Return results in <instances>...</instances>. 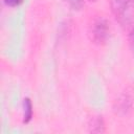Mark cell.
Wrapping results in <instances>:
<instances>
[{"label":"cell","instance_id":"cell-1","mask_svg":"<svg viewBox=\"0 0 134 134\" xmlns=\"http://www.w3.org/2000/svg\"><path fill=\"white\" fill-rule=\"evenodd\" d=\"M111 8L117 22L127 27L134 22V0H110Z\"/></svg>","mask_w":134,"mask_h":134},{"label":"cell","instance_id":"cell-2","mask_svg":"<svg viewBox=\"0 0 134 134\" xmlns=\"http://www.w3.org/2000/svg\"><path fill=\"white\" fill-rule=\"evenodd\" d=\"M91 35L94 43L105 44L110 36V22L105 17H97L91 26Z\"/></svg>","mask_w":134,"mask_h":134},{"label":"cell","instance_id":"cell-3","mask_svg":"<svg viewBox=\"0 0 134 134\" xmlns=\"http://www.w3.org/2000/svg\"><path fill=\"white\" fill-rule=\"evenodd\" d=\"M132 107V102L131 98L128 95H121L119 99L116 102V112L119 114H127V112L131 109Z\"/></svg>","mask_w":134,"mask_h":134},{"label":"cell","instance_id":"cell-4","mask_svg":"<svg viewBox=\"0 0 134 134\" xmlns=\"http://www.w3.org/2000/svg\"><path fill=\"white\" fill-rule=\"evenodd\" d=\"M34 115V107L29 97H25L23 99V122L28 124Z\"/></svg>","mask_w":134,"mask_h":134},{"label":"cell","instance_id":"cell-5","mask_svg":"<svg viewBox=\"0 0 134 134\" xmlns=\"http://www.w3.org/2000/svg\"><path fill=\"white\" fill-rule=\"evenodd\" d=\"M89 131L92 133H104L105 132V122L102 116H95L91 119L89 124Z\"/></svg>","mask_w":134,"mask_h":134},{"label":"cell","instance_id":"cell-6","mask_svg":"<svg viewBox=\"0 0 134 134\" xmlns=\"http://www.w3.org/2000/svg\"><path fill=\"white\" fill-rule=\"evenodd\" d=\"M66 1L73 10H80L85 5V0H66Z\"/></svg>","mask_w":134,"mask_h":134},{"label":"cell","instance_id":"cell-7","mask_svg":"<svg viewBox=\"0 0 134 134\" xmlns=\"http://www.w3.org/2000/svg\"><path fill=\"white\" fill-rule=\"evenodd\" d=\"M4 4L7 5V6H10V7H15V6H19L23 0H3Z\"/></svg>","mask_w":134,"mask_h":134},{"label":"cell","instance_id":"cell-8","mask_svg":"<svg viewBox=\"0 0 134 134\" xmlns=\"http://www.w3.org/2000/svg\"><path fill=\"white\" fill-rule=\"evenodd\" d=\"M130 38H131V41L134 43V27H133V29L131 30V34H130Z\"/></svg>","mask_w":134,"mask_h":134},{"label":"cell","instance_id":"cell-9","mask_svg":"<svg viewBox=\"0 0 134 134\" xmlns=\"http://www.w3.org/2000/svg\"><path fill=\"white\" fill-rule=\"evenodd\" d=\"M89 1H91V2H95L96 0H89Z\"/></svg>","mask_w":134,"mask_h":134}]
</instances>
